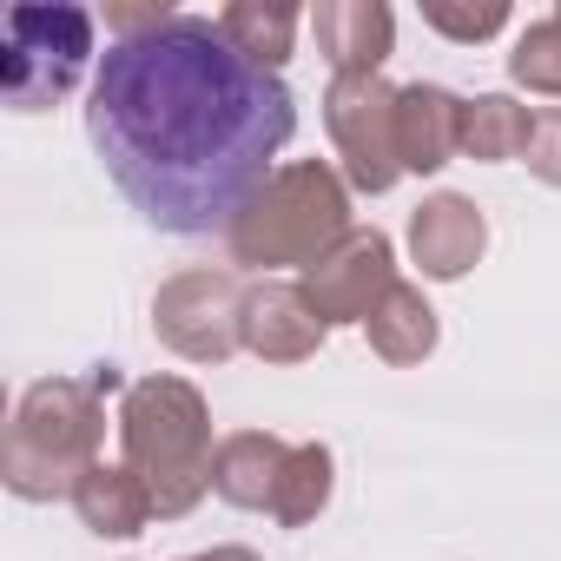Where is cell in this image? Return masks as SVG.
Here are the masks:
<instances>
[{"label": "cell", "instance_id": "1", "mask_svg": "<svg viewBox=\"0 0 561 561\" xmlns=\"http://www.w3.org/2000/svg\"><path fill=\"white\" fill-rule=\"evenodd\" d=\"M298 133L291 87L251 67L218 21L165 14L100 54L87 139L139 218L179 238L231 231Z\"/></svg>", "mask_w": 561, "mask_h": 561}, {"label": "cell", "instance_id": "2", "mask_svg": "<svg viewBox=\"0 0 561 561\" xmlns=\"http://www.w3.org/2000/svg\"><path fill=\"white\" fill-rule=\"evenodd\" d=\"M211 403L185 377H139L119 403V462H133L152 489L159 522L192 515L211 495Z\"/></svg>", "mask_w": 561, "mask_h": 561}, {"label": "cell", "instance_id": "3", "mask_svg": "<svg viewBox=\"0 0 561 561\" xmlns=\"http://www.w3.org/2000/svg\"><path fill=\"white\" fill-rule=\"evenodd\" d=\"M106 436V397L87 377H41L21 390L8 449H0V482L21 502H73L87 469H100Z\"/></svg>", "mask_w": 561, "mask_h": 561}, {"label": "cell", "instance_id": "4", "mask_svg": "<svg viewBox=\"0 0 561 561\" xmlns=\"http://www.w3.org/2000/svg\"><path fill=\"white\" fill-rule=\"evenodd\" d=\"M344 231H351L344 172L324 165V159H291V165H277L264 179V192L238 211L225 244H231V264H244V271H277V264L311 271Z\"/></svg>", "mask_w": 561, "mask_h": 561}, {"label": "cell", "instance_id": "5", "mask_svg": "<svg viewBox=\"0 0 561 561\" xmlns=\"http://www.w3.org/2000/svg\"><path fill=\"white\" fill-rule=\"evenodd\" d=\"M93 60V14L73 0H21L0 27V93L14 113L60 106Z\"/></svg>", "mask_w": 561, "mask_h": 561}, {"label": "cell", "instance_id": "6", "mask_svg": "<svg viewBox=\"0 0 561 561\" xmlns=\"http://www.w3.org/2000/svg\"><path fill=\"white\" fill-rule=\"evenodd\" d=\"M244 291L238 271H211V264H192L179 277H165L159 298H152V331L172 357L185 364H225L244 351Z\"/></svg>", "mask_w": 561, "mask_h": 561}, {"label": "cell", "instance_id": "7", "mask_svg": "<svg viewBox=\"0 0 561 561\" xmlns=\"http://www.w3.org/2000/svg\"><path fill=\"white\" fill-rule=\"evenodd\" d=\"M324 126L331 146L344 159V185L351 192H390L403 179L397 159V87L383 73H337L324 93Z\"/></svg>", "mask_w": 561, "mask_h": 561}, {"label": "cell", "instance_id": "8", "mask_svg": "<svg viewBox=\"0 0 561 561\" xmlns=\"http://www.w3.org/2000/svg\"><path fill=\"white\" fill-rule=\"evenodd\" d=\"M305 298L318 305V318L337 331V324H370L377 305L403 285L397 277V244L377 231V225H351L311 271H298Z\"/></svg>", "mask_w": 561, "mask_h": 561}, {"label": "cell", "instance_id": "9", "mask_svg": "<svg viewBox=\"0 0 561 561\" xmlns=\"http://www.w3.org/2000/svg\"><path fill=\"white\" fill-rule=\"evenodd\" d=\"M324 337H331V324L318 318V305L291 277H257L244 291V351L257 364H311L324 351Z\"/></svg>", "mask_w": 561, "mask_h": 561}, {"label": "cell", "instance_id": "10", "mask_svg": "<svg viewBox=\"0 0 561 561\" xmlns=\"http://www.w3.org/2000/svg\"><path fill=\"white\" fill-rule=\"evenodd\" d=\"M489 251V218L476 198L462 192H430L416 211H410V257L423 277H436V285H456V277H469Z\"/></svg>", "mask_w": 561, "mask_h": 561}, {"label": "cell", "instance_id": "11", "mask_svg": "<svg viewBox=\"0 0 561 561\" xmlns=\"http://www.w3.org/2000/svg\"><path fill=\"white\" fill-rule=\"evenodd\" d=\"M311 34H318V54L331 60V80L337 73H383V60L397 47V14L383 0H318Z\"/></svg>", "mask_w": 561, "mask_h": 561}, {"label": "cell", "instance_id": "12", "mask_svg": "<svg viewBox=\"0 0 561 561\" xmlns=\"http://www.w3.org/2000/svg\"><path fill=\"white\" fill-rule=\"evenodd\" d=\"M462 152V100L449 87H397V159L403 172L430 179Z\"/></svg>", "mask_w": 561, "mask_h": 561}, {"label": "cell", "instance_id": "13", "mask_svg": "<svg viewBox=\"0 0 561 561\" xmlns=\"http://www.w3.org/2000/svg\"><path fill=\"white\" fill-rule=\"evenodd\" d=\"M285 462H291V443H285V436H271V430H238V436H225L218 456H211V495L231 502V508H271Z\"/></svg>", "mask_w": 561, "mask_h": 561}, {"label": "cell", "instance_id": "14", "mask_svg": "<svg viewBox=\"0 0 561 561\" xmlns=\"http://www.w3.org/2000/svg\"><path fill=\"white\" fill-rule=\"evenodd\" d=\"M73 515H80L87 535L126 541V535H139L159 508H152V489H146V476H139L133 462H100V469H87V482L73 489Z\"/></svg>", "mask_w": 561, "mask_h": 561}, {"label": "cell", "instance_id": "15", "mask_svg": "<svg viewBox=\"0 0 561 561\" xmlns=\"http://www.w3.org/2000/svg\"><path fill=\"white\" fill-rule=\"evenodd\" d=\"M298 8L291 0H231V8L218 14V34L251 60V67H264V73H277L291 60V47H298Z\"/></svg>", "mask_w": 561, "mask_h": 561}, {"label": "cell", "instance_id": "16", "mask_svg": "<svg viewBox=\"0 0 561 561\" xmlns=\"http://www.w3.org/2000/svg\"><path fill=\"white\" fill-rule=\"evenodd\" d=\"M528 133H535V113L515 93H476V100H462V159L508 165V159L528 152Z\"/></svg>", "mask_w": 561, "mask_h": 561}, {"label": "cell", "instance_id": "17", "mask_svg": "<svg viewBox=\"0 0 561 561\" xmlns=\"http://www.w3.org/2000/svg\"><path fill=\"white\" fill-rule=\"evenodd\" d=\"M364 331H370V351H377L383 364H397V370L423 364V357L436 351V337H443V324H436V305H430L416 285H397V291L377 305V318H370Z\"/></svg>", "mask_w": 561, "mask_h": 561}, {"label": "cell", "instance_id": "18", "mask_svg": "<svg viewBox=\"0 0 561 561\" xmlns=\"http://www.w3.org/2000/svg\"><path fill=\"white\" fill-rule=\"evenodd\" d=\"M331 489H337V456L324 443H291V462H285V476H277L271 515L285 528H311L331 508Z\"/></svg>", "mask_w": 561, "mask_h": 561}, {"label": "cell", "instance_id": "19", "mask_svg": "<svg viewBox=\"0 0 561 561\" xmlns=\"http://www.w3.org/2000/svg\"><path fill=\"white\" fill-rule=\"evenodd\" d=\"M508 80L528 87V93H548L561 100V14L535 21L515 34V54H508Z\"/></svg>", "mask_w": 561, "mask_h": 561}, {"label": "cell", "instance_id": "20", "mask_svg": "<svg viewBox=\"0 0 561 561\" xmlns=\"http://www.w3.org/2000/svg\"><path fill=\"white\" fill-rule=\"evenodd\" d=\"M423 27H436L443 41L476 47V41H489V34H502V27H508V8H502V0H482V8H456V0H423Z\"/></svg>", "mask_w": 561, "mask_h": 561}, {"label": "cell", "instance_id": "21", "mask_svg": "<svg viewBox=\"0 0 561 561\" xmlns=\"http://www.w3.org/2000/svg\"><path fill=\"white\" fill-rule=\"evenodd\" d=\"M528 172L541 179V185H561V106H541L535 113V133H528Z\"/></svg>", "mask_w": 561, "mask_h": 561}, {"label": "cell", "instance_id": "22", "mask_svg": "<svg viewBox=\"0 0 561 561\" xmlns=\"http://www.w3.org/2000/svg\"><path fill=\"white\" fill-rule=\"evenodd\" d=\"M185 561H264V554H251V548L225 541V548H205V554H185Z\"/></svg>", "mask_w": 561, "mask_h": 561}, {"label": "cell", "instance_id": "23", "mask_svg": "<svg viewBox=\"0 0 561 561\" xmlns=\"http://www.w3.org/2000/svg\"><path fill=\"white\" fill-rule=\"evenodd\" d=\"M87 383H93V390H100V397H113V390H119V370H113V364H100V370H93V377H87Z\"/></svg>", "mask_w": 561, "mask_h": 561}, {"label": "cell", "instance_id": "24", "mask_svg": "<svg viewBox=\"0 0 561 561\" xmlns=\"http://www.w3.org/2000/svg\"><path fill=\"white\" fill-rule=\"evenodd\" d=\"M554 14H561V8H554Z\"/></svg>", "mask_w": 561, "mask_h": 561}]
</instances>
